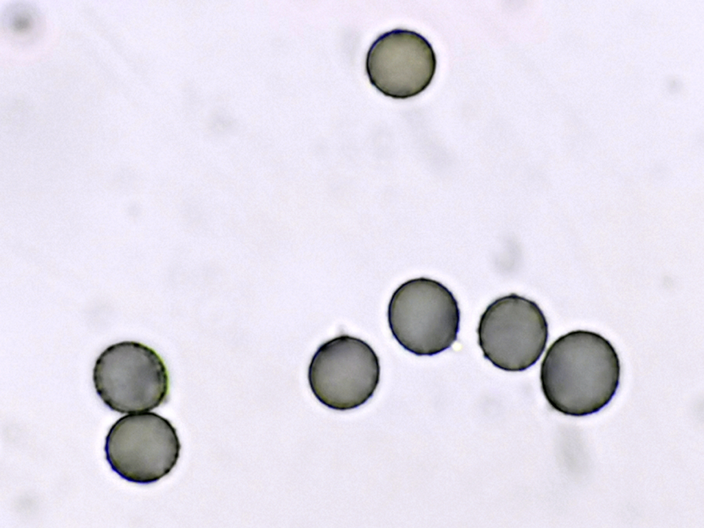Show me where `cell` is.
<instances>
[{"instance_id":"cell-5","label":"cell","mask_w":704,"mask_h":528,"mask_svg":"<svg viewBox=\"0 0 704 528\" xmlns=\"http://www.w3.org/2000/svg\"><path fill=\"white\" fill-rule=\"evenodd\" d=\"M476 332L485 359L499 369L519 372L540 359L547 343L549 327L536 302L512 293L487 307Z\"/></svg>"},{"instance_id":"cell-4","label":"cell","mask_w":704,"mask_h":528,"mask_svg":"<svg viewBox=\"0 0 704 528\" xmlns=\"http://www.w3.org/2000/svg\"><path fill=\"white\" fill-rule=\"evenodd\" d=\"M307 378L320 403L334 410H351L373 396L380 380V360L364 340L339 335L318 347Z\"/></svg>"},{"instance_id":"cell-7","label":"cell","mask_w":704,"mask_h":528,"mask_svg":"<svg viewBox=\"0 0 704 528\" xmlns=\"http://www.w3.org/2000/svg\"><path fill=\"white\" fill-rule=\"evenodd\" d=\"M430 43L419 33L397 28L380 34L371 45L365 68L371 84L383 95L407 99L430 85L437 69Z\"/></svg>"},{"instance_id":"cell-2","label":"cell","mask_w":704,"mask_h":528,"mask_svg":"<svg viewBox=\"0 0 704 528\" xmlns=\"http://www.w3.org/2000/svg\"><path fill=\"white\" fill-rule=\"evenodd\" d=\"M387 320L396 341L419 356H431L456 340L460 310L453 294L440 282L426 278H412L393 293Z\"/></svg>"},{"instance_id":"cell-3","label":"cell","mask_w":704,"mask_h":528,"mask_svg":"<svg viewBox=\"0 0 704 528\" xmlns=\"http://www.w3.org/2000/svg\"><path fill=\"white\" fill-rule=\"evenodd\" d=\"M98 395L120 413L148 411L166 402L167 368L151 348L134 341L113 344L98 357L93 370Z\"/></svg>"},{"instance_id":"cell-6","label":"cell","mask_w":704,"mask_h":528,"mask_svg":"<svg viewBox=\"0 0 704 528\" xmlns=\"http://www.w3.org/2000/svg\"><path fill=\"white\" fill-rule=\"evenodd\" d=\"M181 444L175 428L154 412L124 416L109 429L106 459L122 478L149 484L168 475L179 458Z\"/></svg>"},{"instance_id":"cell-1","label":"cell","mask_w":704,"mask_h":528,"mask_svg":"<svg viewBox=\"0 0 704 528\" xmlns=\"http://www.w3.org/2000/svg\"><path fill=\"white\" fill-rule=\"evenodd\" d=\"M620 360L613 345L587 330L569 331L549 347L540 365L542 391L549 404L571 417L596 413L619 388Z\"/></svg>"}]
</instances>
